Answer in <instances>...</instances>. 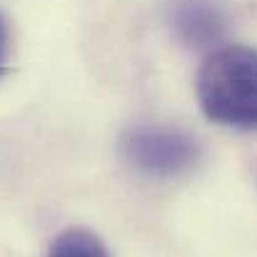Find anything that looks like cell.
<instances>
[{
  "label": "cell",
  "mask_w": 257,
  "mask_h": 257,
  "mask_svg": "<svg viewBox=\"0 0 257 257\" xmlns=\"http://www.w3.org/2000/svg\"><path fill=\"white\" fill-rule=\"evenodd\" d=\"M197 102L207 120L242 130H257V50L225 45L197 73Z\"/></svg>",
  "instance_id": "6da1fadb"
},
{
  "label": "cell",
  "mask_w": 257,
  "mask_h": 257,
  "mask_svg": "<svg viewBox=\"0 0 257 257\" xmlns=\"http://www.w3.org/2000/svg\"><path fill=\"white\" fill-rule=\"evenodd\" d=\"M117 148L133 170L155 180L182 177L202 160V145L197 138H192L187 130L158 122L130 125L120 135Z\"/></svg>",
  "instance_id": "7a4b0ae2"
},
{
  "label": "cell",
  "mask_w": 257,
  "mask_h": 257,
  "mask_svg": "<svg viewBox=\"0 0 257 257\" xmlns=\"http://www.w3.org/2000/svg\"><path fill=\"white\" fill-rule=\"evenodd\" d=\"M165 20L172 35L192 50L217 45L227 33V10L220 0H168Z\"/></svg>",
  "instance_id": "3957f363"
},
{
  "label": "cell",
  "mask_w": 257,
  "mask_h": 257,
  "mask_svg": "<svg viewBox=\"0 0 257 257\" xmlns=\"http://www.w3.org/2000/svg\"><path fill=\"white\" fill-rule=\"evenodd\" d=\"M48 257H112L107 252V247L102 245V240L97 235H92L90 230L83 227H70L65 232H60L50 250Z\"/></svg>",
  "instance_id": "277c9868"
},
{
  "label": "cell",
  "mask_w": 257,
  "mask_h": 257,
  "mask_svg": "<svg viewBox=\"0 0 257 257\" xmlns=\"http://www.w3.org/2000/svg\"><path fill=\"white\" fill-rule=\"evenodd\" d=\"M8 53H10V28L5 13L0 10V78L8 73Z\"/></svg>",
  "instance_id": "5b68a950"
}]
</instances>
